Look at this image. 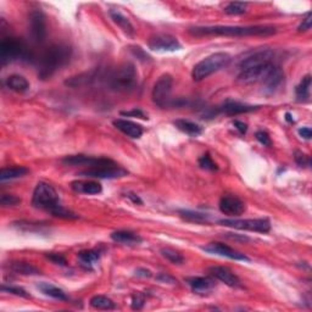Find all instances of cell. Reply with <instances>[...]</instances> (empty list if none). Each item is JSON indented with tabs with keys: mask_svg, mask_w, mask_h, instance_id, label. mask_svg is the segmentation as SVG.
<instances>
[{
	"mask_svg": "<svg viewBox=\"0 0 312 312\" xmlns=\"http://www.w3.org/2000/svg\"><path fill=\"white\" fill-rule=\"evenodd\" d=\"M114 126L121 131L122 133L126 134L127 137L133 138V139H138L143 134V128L138 123H134L130 120H123V118H117L114 121Z\"/></svg>",
	"mask_w": 312,
	"mask_h": 312,
	"instance_id": "cell-18",
	"label": "cell"
},
{
	"mask_svg": "<svg viewBox=\"0 0 312 312\" xmlns=\"http://www.w3.org/2000/svg\"><path fill=\"white\" fill-rule=\"evenodd\" d=\"M161 254L166 260L175 263V265H181V263L184 262V257H183L182 254L176 252L175 249H171V247H163V249H161Z\"/></svg>",
	"mask_w": 312,
	"mask_h": 312,
	"instance_id": "cell-34",
	"label": "cell"
},
{
	"mask_svg": "<svg viewBox=\"0 0 312 312\" xmlns=\"http://www.w3.org/2000/svg\"><path fill=\"white\" fill-rule=\"evenodd\" d=\"M32 205L37 209L51 212L60 205L59 194L53 185L48 184L46 182H39L34 188Z\"/></svg>",
	"mask_w": 312,
	"mask_h": 312,
	"instance_id": "cell-7",
	"label": "cell"
},
{
	"mask_svg": "<svg viewBox=\"0 0 312 312\" xmlns=\"http://www.w3.org/2000/svg\"><path fill=\"white\" fill-rule=\"evenodd\" d=\"M20 202L21 199L14 194H3L2 198H0V204H2L3 207L16 206V205H18Z\"/></svg>",
	"mask_w": 312,
	"mask_h": 312,
	"instance_id": "cell-38",
	"label": "cell"
},
{
	"mask_svg": "<svg viewBox=\"0 0 312 312\" xmlns=\"http://www.w3.org/2000/svg\"><path fill=\"white\" fill-rule=\"evenodd\" d=\"M246 3H239V2H233L227 4L224 8V12L228 15H242L246 11Z\"/></svg>",
	"mask_w": 312,
	"mask_h": 312,
	"instance_id": "cell-36",
	"label": "cell"
},
{
	"mask_svg": "<svg viewBox=\"0 0 312 312\" xmlns=\"http://www.w3.org/2000/svg\"><path fill=\"white\" fill-rule=\"evenodd\" d=\"M106 85L117 93H131L138 87V71L131 63H123L109 72Z\"/></svg>",
	"mask_w": 312,
	"mask_h": 312,
	"instance_id": "cell-4",
	"label": "cell"
},
{
	"mask_svg": "<svg viewBox=\"0 0 312 312\" xmlns=\"http://www.w3.org/2000/svg\"><path fill=\"white\" fill-rule=\"evenodd\" d=\"M273 65H275V51L271 49L256 51L240 63L238 81L245 85L260 82Z\"/></svg>",
	"mask_w": 312,
	"mask_h": 312,
	"instance_id": "cell-1",
	"label": "cell"
},
{
	"mask_svg": "<svg viewBox=\"0 0 312 312\" xmlns=\"http://www.w3.org/2000/svg\"><path fill=\"white\" fill-rule=\"evenodd\" d=\"M233 126L236 127L238 131H239L240 134H245L246 133L247 126H246V123H244V122L236 120V121H233Z\"/></svg>",
	"mask_w": 312,
	"mask_h": 312,
	"instance_id": "cell-46",
	"label": "cell"
},
{
	"mask_svg": "<svg viewBox=\"0 0 312 312\" xmlns=\"http://www.w3.org/2000/svg\"><path fill=\"white\" fill-rule=\"evenodd\" d=\"M2 290L4 293H9V294H14L17 295V297H22V298H30V294H28L27 292L25 290V289H22L20 287H15V285H2Z\"/></svg>",
	"mask_w": 312,
	"mask_h": 312,
	"instance_id": "cell-39",
	"label": "cell"
},
{
	"mask_svg": "<svg viewBox=\"0 0 312 312\" xmlns=\"http://www.w3.org/2000/svg\"><path fill=\"white\" fill-rule=\"evenodd\" d=\"M136 273H137V276H141V277H151V272L149 271V269H145V268L137 269Z\"/></svg>",
	"mask_w": 312,
	"mask_h": 312,
	"instance_id": "cell-49",
	"label": "cell"
},
{
	"mask_svg": "<svg viewBox=\"0 0 312 312\" xmlns=\"http://www.w3.org/2000/svg\"><path fill=\"white\" fill-rule=\"evenodd\" d=\"M30 170L25 166H11V167H3L0 172V181H10V179L21 178L27 175Z\"/></svg>",
	"mask_w": 312,
	"mask_h": 312,
	"instance_id": "cell-24",
	"label": "cell"
},
{
	"mask_svg": "<svg viewBox=\"0 0 312 312\" xmlns=\"http://www.w3.org/2000/svg\"><path fill=\"white\" fill-rule=\"evenodd\" d=\"M63 162L70 166H87L88 169L101 166H111L116 165L115 161L108 157H93L87 155H71L63 159Z\"/></svg>",
	"mask_w": 312,
	"mask_h": 312,
	"instance_id": "cell-11",
	"label": "cell"
},
{
	"mask_svg": "<svg viewBox=\"0 0 312 312\" xmlns=\"http://www.w3.org/2000/svg\"><path fill=\"white\" fill-rule=\"evenodd\" d=\"M188 285L193 289L195 293H204L211 290L212 288L216 285L214 278L211 277H191L185 279Z\"/></svg>",
	"mask_w": 312,
	"mask_h": 312,
	"instance_id": "cell-21",
	"label": "cell"
},
{
	"mask_svg": "<svg viewBox=\"0 0 312 312\" xmlns=\"http://www.w3.org/2000/svg\"><path fill=\"white\" fill-rule=\"evenodd\" d=\"M10 268H11V271H14L15 273H18V275H22V276L40 275L39 269H38L37 267L33 266L30 262L14 261V262L10 263Z\"/></svg>",
	"mask_w": 312,
	"mask_h": 312,
	"instance_id": "cell-28",
	"label": "cell"
},
{
	"mask_svg": "<svg viewBox=\"0 0 312 312\" xmlns=\"http://www.w3.org/2000/svg\"><path fill=\"white\" fill-rule=\"evenodd\" d=\"M127 197L130 198V199H132V200H133L134 202H136V204H137V202H138V204H141V202H143V201H141L140 199H139V197H137L136 194H128Z\"/></svg>",
	"mask_w": 312,
	"mask_h": 312,
	"instance_id": "cell-50",
	"label": "cell"
},
{
	"mask_svg": "<svg viewBox=\"0 0 312 312\" xmlns=\"http://www.w3.org/2000/svg\"><path fill=\"white\" fill-rule=\"evenodd\" d=\"M28 57H31V53L21 39L15 37L3 38L0 43V60L3 66L16 60H27Z\"/></svg>",
	"mask_w": 312,
	"mask_h": 312,
	"instance_id": "cell-6",
	"label": "cell"
},
{
	"mask_svg": "<svg viewBox=\"0 0 312 312\" xmlns=\"http://www.w3.org/2000/svg\"><path fill=\"white\" fill-rule=\"evenodd\" d=\"M179 215H181V217L184 218L185 221L195 222V223H207V222H209L207 215L206 214H200V212L183 210V211H179Z\"/></svg>",
	"mask_w": 312,
	"mask_h": 312,
	"instance_id": "cell-33",
	"label": "cell"
},
{
	"mask_svg": "<svg viewBox=\"0 0 312 312\" xmlns=\"http://www.w3.org/2000/svg\"><path fill=\"white\" fill-rule=\"evenodd\" d=\"M111 239L116 243L126 244V245H137L143 240L138 234L130 231H116L111 233Z\"/></svg>",
	"mask_w": 312,
	"mask_h": 312,
	"instance_id": "cell-22",
	"label": "cell"
},
{
	"mask_svg": "<svg viewBox=\"0 0 312 312\" xmlns=\"http://www.w3.org/2000/svg\"><path fill=\"white\" fill-rule=\"evenodd\" d=\"M311 25H312V14L311 12H308V14L306 15V17L302 20L300 26L298 27V30H299V32H306L308 30H311Z\"/></svg>",
	"mask_w": 312,
	"mask_h": 312,
	"instance_id": "cell-44",
	"label": "cell"
},
{
	"mask_svg": "<svg viewBox=\"0 0 312 312\" xmlns=\"http://www.w3.org/2000/svg\"><path fill=\"white\" fill-rule=\"evenodd\" d=\"M295 161L299 166L301 167H310L311 166V159L310 156L306 155V154L301 153V151H297L295 153Z\"/></svg>",
	"mask_w": 312,
	"mask_h": 312,
	"instance_id": "cell-41",
	"label": "cell"
},
{
	"mask_svg": "<svg viewBox=\"0 0 312 312\" xmlns=\"http://www.w3.org/2000/svg\"><path fill=\"white\" fill-rule=\"evenodd\" d=\"M79 175L83 177H88V178H99V179H116L126 177L128 175V171L122 169L116 163V165L111 166H101V167H94V169H88L85 171L79 172Z\"/></svg>",
	"mask_w": 312,
	"mask_h": 312,
	"instance_id": "cell-10",
	"label": "cell"
},
{
	"mask_svg": "<svg viewBox=\"0 0 312 312\" xmlns=\"http://www.w3.org/2000/svg\"><path fill=\"white\" fill-rule=\"evenodd\" d=\"M209 272H210V275L212 276V277H215L216 279H218V281H221L222 283H224V284H227L228 287L238 288L242 285L240 284L239 278H238L230 268H227V267L212 266L209 268Z\"/></svg>",
	"mask_w": 312,
	"mask_h": 312,
	"instance_id": "cell-17",
	"label": "cell"
},
{
	"mask_svg": "<svg viewBox=\"0 0 312 312\" xmlns=\"http://www.w3.org/2000/svg\"><path fill=\"white\" fill-rule=\"evenodd\" d=\"M47 259H49L51 262H54L55 265L59 266H66L67 265V260L64 255H61L59 253H48L46 254Z\"/></svg>",
	"mask_w": 312,
	"mask_h": 312,
	"instance_id": "cell-40",
	"label": "cell"
},
{
	"mask_svg": "<svg viewBox=\"0 0 312 312\" xmlns=\"http://www.w3.org/2000/svg\"><path fill=\"white\" fill-rule=\"evenodd\" d=\"M72 49L67 44H53L44 51L38 61V77L40 79L50 78L57 70L69 64Z\"/></svg>",
	"mask_w": 312,
	"mask_h": 312,
	"instance_id": "cell-2",
	"label": "cell"
},
{
	"mask_svg": "<svg viewBox=\"0 0 312 312\" xmlns=\"http://www.w3.org/2000/svg\"><path fill=\"white\" fill-rule=\"evenodd\" d=\"M175 126L178 128L179 131H182L183 133L192 137H198L202 133V127L199 126L195 122H192L189 120H176Z\"/></svg>",
	"mask_w": 312,
	"mask_h": 312,
	"instance_id": "cell-27",
	"label": "cell"
},
{
	"mask_svg": "<svg viewBox=\"0 0 312 312\" xmlns=\"http://www.w3.org/2000/svg\"><path fill=\"white\" fill-rule=\"evenodd\" d=\"M255 137H256V139L259 140L260 143H261L263 147H271V145H272L271 137H269L268 134L266 133V132H263V131H259V132H256Z\"/></svg>",
	"mask_w": 312,
	"mask_h": 312,
	"instance_id": "cell-43",
	"label": "cell"
},
{
	"mask_svg": "<svg viewBox=\"0 0 312 312\" xmlns=\"http://www.w3.org/2000/svg\"><path fill=\"white\" fill-rule=\"evenodd\" d=\"M157 279H159L160 282H167V283H171V284H175V283H177V281H175L172 277H170V276L166 275V273H161V275L157 277Z\"/></svg>",
	"mask_w": 312,
	"mask_h": 312,
	"instance_id": "cell-48",
	"label": "cell"
},
{
	"mask_svg": "<svg viewBox=\"0 0 312 312\" xmlns=\"http://www.w3.org/2000/svg\"><path fill=\"white\" fill-rule=\"evenodd\" d=\"M260 82L262 83L263 91L268 94H272L282 87L283 82H284V72L281 67L275 64Z\"/></svg>",
	"mask_w": 312,
	"mask_h": 312,
	"instance_id": "cell-15",
	"label": "cell"
},
{
	"mask_svg": "<svg viewBox=\"0 0 312 312\" xmlns=\"http://www.w3.org/2000/svg\"><path fill=\"white\" fill-rule=\"evenodd\" d=\"M202 250L209 254H212V255L228 257V259L237 260V261H246V262L250 261V259L246 255L237 252V250H234L233 247L228 246L223 243H218V242L210 243V244H207V245L202 246Z\"/></svg>",
	"mask_w": 312,
	"mask_h": 312,
	"instance_id": "cell-12",
	"label": "cell"
},
{
	"mask_svg": "<svg viewBox=\"0 0 312 312\" xmlns=\"http://www.w3.org/2000/svg\"><path fill=\"white\" fill-rule=\"evenodd\" d=\"M232 57L227 53H215L211 54L199 61L194 66L192 72V77L195 82H200L202 79L207 78L209 76L214 75L224 67L230 65Z\"/></svg>",
	"mask_w": 312,
	"mask_h": 312,
	"instance_id": "cell-5",
	"label": "cell"
},
{
	"mask_svg": "<svg viewBox=\"0 0 312 312\" xmlns=\"http://www.w3.org/2000/svg\"><path fill=\"white\" fill-rule=\"evenodd\" d=\"M50 214L55 217L65 218V220H77V218H78V215H76L75 212L69 210V209L64 207L63 205H59V206L54 209Z\"/></svg>",
	"mask_w": 312,
	"mask_h": 312,
	"instance_id": "cell-35",
	"label": "cell"
},
{
	"mask_svg": "<svg viewBox=\"0 0 312 312\" xmlns=\"http://www.w3.org/2000/svg\"><path fill=\"white\" fill-rule=\"evenodd\" d=\"M122 116H128V117H138V118H143V120H148V116L144 114L143 111L139 110V109H133L131 111H122Z\"/></svg>",
	"mask_w": 312,
	"mask_h": 312,
	"instance_id": "cell-45",
	"label": "cell"
},
{
	"mask_svg": "<svg viewBox=\"0 0 312 312\" xmlns=\"http://www.w3.org/2000/svg\"><path fill=\"white\" fill-rule=\"evenodd\" d=\"M94 78H95V71H91V72L82 73V75H78L76 77H71L70 79H67L65 82V85L70 87H78V86L87 85V83L93 81Z\"/></svg>",
	"mask_w": 312,
	"mask_h": 312,
	"instance_id": "cell-32",
	"label": "cell"
},
{
	"mask_svg": "<svg viewBox=\"0 0 312 312\" xmlns=\"http://www.w3.org/2000/svg\"><path fill=\"white\" fill-rule=\"evenodd\" d=\"M6 86H8L9 89H11V91L16 93H25L30 89V83H28L24 76L20 75H12L8 77Z\"/></svg>",
	"mask_w": 312,
	"mask_h": 312,
	"instance_id": "cell-26",
	"label": "cell"
},
{
	"mask_svg": "<svg viewBox=\"0 0 312 312\" xmlns=\"http://www.w3.org/2000/svg\"><path fill=\"white\" fill-rule=\"evenodd\" d=\"M199 166L204 170H209V171H217L218 170L217 163L211 159L209 154H205L199 159Z\"/></svg>",
	"mask_w": 312,
	"mask_h": 312,
	"instance_id": "cell-37",
	"label": "cell"
},
{
	"mask_svg": "<svg viewBox=\"0 0 312 312\" xmlns=\"http://www.w3.org/2000/svg\"><path fill=\"white\" fill-rule=\"evenodd\" d=\"M218 223L221 226L231 227L234 230L259 232V233H268L271 231V223L267 218H250V220H238V218H230V220H221Z\"/></svg>",
	"mask_w": 312,
	"mask_h": 312,
	"instance_id": "cell-8",
	"label": "cell"
},
{
	"mask_svg": "<svg viewBox=\"0 0 312 312\" xmlns=\"http://www.w3.org/2000/svg\"><path fill=\"white\" fill-rule=\"evenodd\" d=\"M144 302H145L144 295L140 294V293H136V294L133 295V298H132V307H133L134 310H140V308L144 306Z\"/></svg>",
	"mask_w": 312,
	"mask_h": 312,
	"instance_id": "cell-42",
	"label": "cell"
},
{
	"mask_svg": "<svg viewBox=\"0 0 312 312\" xmlns=\"http://www.w3.org/2000/svg\"><path fill=\"white\" fill-rule=\"evenodd\" d=\"M78 260L82 263V266L88 267L91 268L93 265H95L96 262L100 259V253L96 252V250H83V252L78 253Z\"/></svg>",
	"mask_w": 312,
	"mask_h": 312,
	"instance_id": "cell-30",
	"label": "cell"
},
{
	"mask_svg": "<svg viewBox=\"0 0 312 312\" xmlns=\"http://www.w3.org/2000/svg\"><path fill=\"white\" fill-rule=\"evenodd\" d=\"M299 134H300V137L304 138V139H311L312 136V132L310 127H302L299 130Z\"/></svg>",
	"mask_w": 312,
	"mask_h": 312,
	"instance_id": "cell-47",
	"label": "cell"
},
{
	"mask_svg": "<svg viewBox=\"0 0 312 312\" xmlns=\"http://www.w3.org/2000/svg\"><path fill=\"white\" fill-rule=\"evenodd\" d=\"M30 31L32 34V38L37 41V43H41L44 41L47 37V21L46 15L43 11L37 9L33 10L30 14Z\"/></svg>",
	"mask_w": 312,
	"mask_h": 312,
	"instance_id": "cell-13",
	"label": "cell"
},
{
	"mask_svg": "<svg viewBox=\"0 0 312 312\" xmlns=\"http://www.w3.org/2000/svg\"><path fill=\"white\" fill-rule=\"evenodd\" d=\"M173 78L171 75L165 73V75L160 76L155 85H154L153 93V101L155 102L160 108H165L169 106L171 102V93H172Z\"/></svg>",
	"mask_w": 312,
	"mask_h": 312,
	"instance_id": "cell-9",
	"label": "cell"
},
{
	"mask_svg": "<svg viewBox=\"0 0 312 312\" xmlns=\"http://www.w3.org/2000/svg\"><path fill=\"white\" fill-rule=\"evenodd\" d=\"M91 306L95 310H114L115 302L104 295H95L91 299Z\"/></svg>",
	"mask_w": 312,
	"mask_h": 312,
	"instance_id": "cell-31",
	"label": "cell"
},
{
	"mask_svg": "<svg viewBox=\"0 0 312 312\" xmlns=\"http://www.w3.org/2000/svg\"><path fill=\"white\" fill-rule=\"evenodd\" d=\"M71 188L77 193L88 195L100 194L102 192V186L94 181H75L71 183Z\"/></svg>",
	"mask_w": 312,
	"mask_h": 312,
	"instance_id": "cell-19",
	"label": "cell"
},
{
	"mask_svg": "<svg viewBox=\"0 0 312 312\" xmlns=\"http://www.w3.org/2000/svg\"><path fill=\"white\" fill-rule=\"evenodd\" d=\"M194 35H231V37H244V35H271L276 33L272 26H211V27H195L189 30Z\"/></svg>",
	"mask_w": 312,
	"mask_h": 312,
	"instance_id": "cell-3",
	"label": "cell"
},
{
	"mask_svg": "<svg viewBox=\"0 0 312 312\" xmlns=\"http://www.w3.org/2000/svg\"><path fill=\"white\" fill-rule=\"evenodd\" d=\"M38 289L43 293V294H46L47 297H50L53 299H56V300H61V301H66L67 295L66 293L63 290V289L55 287V285L50 284V283H46V282H41L38 284Z\"/></svg>",
	"mask_w": 312,
	"mask_h": 312,
	"instance_id": "cell-25",
	"label": "cell"
},
{
	"mask_svg": "<svg viewBox=\"0 0 312 312\" xmlns=\"http://www.w3.org/2000/svg\"><path fill=\"white\" fill-rule=\"evenodd\" d=\"M310 91H311V76L306 75L301 79L300 85L295 89V94L299 101H307L310 98Z\"/></svg>",
	"mask_w": 312,
	"mask_h": 312,
	"instance_id": "cell-29",
	"label": "cell"
},
{
	"mask_svg": "<svg viewBox=\"0 0 312 312\" xmlns=\"http://www.w3.org/2000/svg\"><path fill=\"white\" fill-rule=\"evenodd\" d=\"M285 120H287L288 122H294V120H293V118H292V115L289 114V112H287V114H285Z\"/></svg>",
	"mask_w": 312,
	"mask_h": 312,
	"instance_id": "cell-51",
	"label": "cell"
},
{
	"mask_svg": "<svg viewBox=\"0 0 312 312\" xmlns=\"http://www.w3.org/2000/svg\"><path fill=\"white\" fill-rule=\"evenodd\" d=\"M257 109H259V106L242 104V102L234 100H227L224 101L223 105H222L221 110L227 115H239V114H245V112L255 111Z\"/></svg>",
	"mask_w": 312,
	"mask_h": 312,
	"instance_id": "cell-20",
	"label": "cell"
},
{
	"mask_svg": "<svg viewBox=\"0 0 312 312\" xmlns=\"http://www.w3.org/2000/svg\"><path fill=\"white\" fill-rule=\"evenodd\" d=\"M220 210L227 216L237 217L245 211V204L239 198L233 195H224L220 200Z\"/></svg>",
	"mask_w": 312,
	"mask_h": 312,
	"instance_id": "cell-16",
	"label": "cell"
},
{
	"mask_svg": "<svg viewBox=\"0 0 312 312\" xmlns=\"http://www.w3.org/2000/svg\"><path fill=\"white\" fill-rule=\"evenodd\" d=\"M109 15H110L111 20L114 21L115 24L124 32V33H126L127 35H134L133 25L131 24V21L128 20V18L123 14H122V12L112 9V10L109 11Z\"/></svg>",
	"mask_w": 312,
	"mask_h": 312,
	"instance_id": "cell-23",
	"label": "cell"
},
{
	"mask_svg": "<svg viewBox=\"0 0 312 312\" xmlns=\"http://www.w3.org/2000/svg\"><path fill=\"white\" fill-rule=\"evenodd\" d=\"M148 46L154 51H176L182 49V44L173 35L156 34L149 39Z\"/></svg>",
	"mask_w": 312,
	"mask_h": 312,
	"instance_id": "cell-14",
	"label": "cell"
}]
</instances>
